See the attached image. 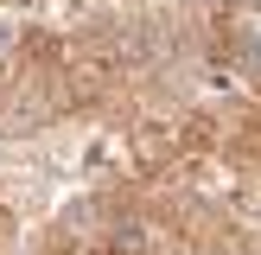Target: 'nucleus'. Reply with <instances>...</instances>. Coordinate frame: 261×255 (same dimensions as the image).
<instances>
[{
    "mask_svg": "<svg viewBox=\"0 0 261 255\" xmlns=\"http://www.w3.org/2000/svg\"><path fill=\"white\" fill-rule=\"evenodd\" d=\"M198 128H204V153H211V160H223L236 178H255L261 185V102L255 96L204 102Z\"/></svg>",
    "mask_w": 261,
    "mask_h": 255,
    "instance_id": "obj_2",
    "label": "nucleus"
},
{
    "mask_svg": "<svg viewBox=\"0 0 261 255\" xmlns=\"http://www.w3.org/2000/svg\"><path fill=\"white\" fill-rule=\"evenodd\" d=\"M13 236H19V223H13V204L0 198V255H13Z\"/></svg>",
    "mask_w": 261,
    "mask_h": 255,
    "instance_id": "obj_3",
    "label": "nucleus"
},
{
    "mask_svg": "<svg viewBox=\"0 0 261 255\" xmlns=\"http://www.w3.org/2000/svg\"><path fill=\"white\" fill-rule=\"evenodd\" d=\"M127 160H134V172L153 178V185H178V178H191V166L211 160V153H204L198 109L134 115V121H127Z\"/></svg>",
    "mask_w": 261,
    "mask_h": 255,
    "instance_id": "obj_1",
    "label": "nucleus"
}]
</instances>
